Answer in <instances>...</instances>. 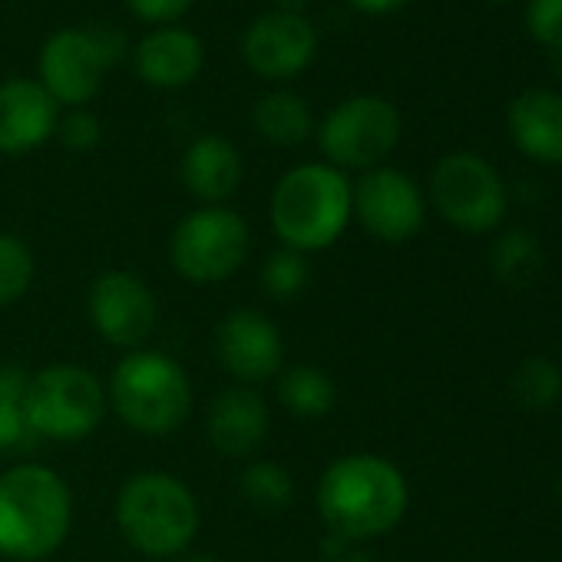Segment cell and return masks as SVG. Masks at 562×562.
<instances>
[{
	"label": "cell",
	"instance_id": "29",
	"mask_svg": "<svg viewBox=\"0 0 562 562\" xmlns=\"http://www.w3.org/2000/svg\"><path fill=\"white\" fill-rule=\"evenodd\" d=\"M195 0H126V8L146 21V24H159V27H169L172 21H179Z\"/></svg>",
	"mask_w": 562,
	"mask_h": 562
},
{
	"label": "cell",
	"instance_id": "15",
	"mask_svg": "<svg viewBox=\"0 0 562 562\" xmlns=\"http://www.w3.org/2000/svg\"><path fill=\"white\" fill-rule=\"evenodd\" d=\"M57 100L37 80L0 83V153L24 156L57 133Z\"/></svg>",
	"mask_w": 562,
	"mask_h": 562
},
{
	"label": "cell",
	"instance_id": "20",
	"mask_svg": "<svg viewBox=\"0 0 562 562\" xmlns=\"http://www.w3.org/2000/svg\"><path fill=\"white\" fill-rule=\"evenodd\" d=\"M312 110L302 97L278 90L268 93L255 103L251 110V126L261 139H268L271 146H302L312 136Z\"/></svg>",
	"mask_w": 562,
	"mask_h": 562
},
{
	"label": "cell",
	"instance_id": "32",
	"mask_svg": "<svg viewBox=\"0 0 562 562\" xmlns=\"http://www.w3.org/2000/svg\"><path fill=\"white\" fill-rule=\"evenodd\" d=\"M348 4L361 14H391V11H401L404 4H411V0H348Z\"/></svg>",
	"mask_w": 562,
	"mask_h": 562
},
{
	"label": "cell",
	"instance_id": "26",
	"mask_svg": "<svg viewBox=\"0 0 562 562\" xmlns=\"http://www.w3.org/2000/svg\"><path fill=\"white\" fill-rule=\"evenodd\" d=\"M312 281V268H308V258L295 248H274L265 265H261V289L278 299V302H289V299H299Z\"/></svg>",
	"mask_w": 562,
	"mask_h": 562
},
{
	"label": "cell",
	"instance_id": "23",
	"mask_svg": "<svg viewBox=\"0 0 562 562\" xmlns=\"http://www.w3.org/2000/svg\"><path fill=\"white\" fill-rule=\"evenodd\" d=\"M238 490H241V496L248 499L251 509H258V513H281L292 503V496H295V480H292V473L281 463L255 460V463H248L241 470Z\"/></svg>",
	"mask_w": 562,
	"mask_h": 562
},
{
	"label": "cell",
	"instance_id": "8",
	"mask_svg": "<svg viewBox=\"0 0 562 562\" xmlns=\"http://www.w3.org/2000/svg\"><path fill=\"white\" fill-rule=\"evenodd\" d=\"M251 232L245 218L225 205H205L189 212L169 241V261L179 278L192 285H215L232 278L248 258Z\"/></svg>",
	"mask_w": 562,
	"mask_h": 562
},
{
	"label": "cell",
	"instance_id": "9",
	"mask_svg": "<svg viewBox=\"0 0 562 562\" xmlns=\"http://www.w3.org/2000/svg\"><path fill=\"white\" fill-rule=\"evenodd\" d=\"M401 139V113L384 97H351L338 103L322 130L318 146L335 169H378Z\"/></svg>",
	"mask_w": 562,
	"mask_h": 562
},
{
	"label": "cell",
	"instance_id": "4",
	"mask_svg": "<svg viewBox=\"0 0 562 562\" xmlns=\"http://www.w3.org/2000/svg\"><path fill=\"white\" fill-rule=\"evenodd\" d=\"M116 526L143 555H179L199 532L195 493L162 470L133 473L116 496Z\"/></svg>",
	"mask_w": 562,
	"mask_h": 562
},
{
	"label": "cell",
	"instance_id": "17",
	"mask_svg": "<svg viewBox=\"0 0 562 562\" xmlns=\"http://www.w3.org/2000/svg\"><path fill=\"white\" fill-rule=\"evenodd\" d=\"M205 434L222 457L255 453L268 437V407L261 394L245 384L222 391L209 407Z\"/></svg>",
	"mask_w": 562,
	"mask_h": 562
},
{
	"label": "cell",
	"instance_id": "18",
	"mask_svg": "<svg viewBox=\"0 0 562 562\" xmlns=\"http://www.w3.org/2000/svg\"><path fill=\"white\" fill-rule=\"evenodd\" d=\"M202 41L182 27H159L136 47V74L156 90H179L202 70Z\"/></svg>",
	"mask_w": 562,
	"mask_h": 562
},
{
	"label": "cell",
	"instance_id": "1",
	"mask_svg": "<svg viewBox=\"0 0 562 562\" xmlns=\"http://www.w3.org/2000/svg\"><path fill=\"white\" fill-rule=\"evenodd\" d=\"M411 503L404 473L374 453L335 460L318 483V513L341 539H378L391 532Z\"/></svg>",
	"mask_w": 562,
	"mask_h": 562
},
{
	"label": "cell",
	"instance_id": "22",
	"mask_svg": "<svg viewBox=\"0 0 562 562\" xmlns=\"http://www.w3.org/2000/svg\"><path fill=\"white\" fill-rule=\"evenodd\" d=\"M278 401L285 404V411L312 420L335 411L338 387L328 371L315 364H295V368H281L278 374Z\"/></svg>",
	"mask_w": 562,
	"mask_h": 562
},
{
	"label": "cell",
	"instance_id": "12",
	"mask_svg": "<svg viewBox=\"0 0 562 562\" xmlns=\"http://www.w3.org/2000/svg\"><path fill=\"white\" fill-rule=\"evenodd\" d=\"M90 318L103 341L113 348L139 351V345L156 331V295L133 271L113 268L100 274L90 289Z\"/></svg>",
	"mask_w": 562,
	"mask_h": 562
},
{
	"label": "cell",
	"instance_id": "6",
	"mask_svg": "<svg viewBox=\"0 0 562 562\" xmlns=\"http://www.w3.org/2000/svg\"><path fill=\"white\" fill-rule=\"evenodd\" d=\"M103 381L80 364L41 368L21 401L31 434L47 440H83L106 414Z\"/></svg>",
	"mask_w": 562,
	"mask_h": 562
},
{
	"label": "cell",
	"instance_id": "7",
	"mask_svg": "<svg viewBox=\"0 0 562 562\" xmlns=\"http://www.w3.org/2000/svg\"><path fill=\"white\" fill-rule=\"evenodd\" d=\"M126 37L116 27H67L57 31L41 50V83L57 106H87L106 74L123 60Z\"/></svg>",
	"mask_w": 562,
	"mask_h": 562
},
{
	"label": "cell",
	"instance_id": "35",
	"mask_svg": "<svg viewBox=\"0 0 562 562\" xmlns=\"http://www.w3.org/2000/svg\"><path fill=\"white\" fill-rule=\"evenodd\" d=\"M186 562H218V559H212V555H192V559H186Z\"/></svg>",
	"mask_w": 562,
	"mask_h": 562
},
{
	"label": "cell",
	"instance_id": "13",
	"mask_svg": "<svg viewBox=\"0 0 562 562\" xmlns=\"http://www.w3.org/2000/svg\"><path fill=\"white\" fill-rule=\"evenodd\" d=\"M318 54L315 27L292 11L261 14L241 41V57L251 74L265 80H292L312 67Z\"/></svg>",
	"mask_w": 562,
	"mask_h": 562
},
{
	"label": "cell",
	"instance_id": "33",
	"mask_svg": "<svg viewBox=\"0 0 562 562\" xmlns=\"http://www.w3.org/2000/svg\"><path fill=\"white\" fill-rule=\"evenodd\" d=\"M274 4L281 8V11H292V14H299L302 8H308L312 0H274Z\"/></svg>",
	"mask_w": 562,
	"mask_h": 562
},
{
	"label": "cell",
	"instance_id": "38",
	"mask_svg": "<svg viewBox=\"0 0 562 562\" xmlns=\"http://www.w3.org/2000/svg\"><path fill=\"white\" fill-rule=\"evenodd\" d=\"M559 562H562V559H559Z\"/></svg>",
	"mask_w": 562,
	"mask_h": 562
},
{
	"label": "cell",
	"instance_id": "3",
	"mask_svg": "<svg viewBox=\"0 0 562 562\" xmlns=\"http://www.w3.org/2000/svg\"><path fill=\"white\" fill-rule=\"evenodd\" d=\"M351 222V182L341 169L305 162L289 169L271 192L274 235L295 251H322Z\"/></svg>",
	"mask_w": 562,
	"mask_h": 562
},
{
	"label": "cell",
	"instance_id": "11",
	"mask_svg": "<svg viewBox=\"0 0 562 562\" xmlns=\"http://www.w3.org/2000/svg\"><path fill=\"white\" fill-rule=\"evenodd\" d=\"M351 215H358L374 238L401 245L424 228L427 202L407 172L378 166L368 169L358 186H351Z\"/></svg>",
	"mask_w": 562,
	"mask_h": 562
},
{
	"label": "cell",
	"instance_id": "37",
	"mask_svg": "<svg viewBox=\"0 0 562 562\" xmlns=\"http://www.w3.org/2000/svg\"><path fill=\"white\" fill-rule=\"evenodd\" d=\"M490 4H506V0H490Z\"/></svg>",
	"mask_w": 562,
	"mask_h": 562
},
{
	"label": "cell",
	"instance_id": "36",
	"mask_svg": "<svg viewBox=\"0 0 562 562\" xmlns=\"http://www.w3.org/2000/svg\"><path fill=\"white\" fill-rule=\"evenodd\" d=\"M559 503H562V480H559Z\"/></svg>",
	"mask_w": 562,
	"mask_h": 562
},
{
	"label": "cell",
	"instance_id": "10",
	"mask_svg": "<svg viewBox=\"0 0 562 562\" xmlns=\"http://www.w3.org/2000/svg\"><path fill=\"white\" fill-rule=\"evenodd\" d=\"M430 202L460 232H490L506 215V186L476 153H450L430 172Z\"/></svg>",
	"mask_w": 562,
	"mask_h": 562
},
{
	"label": "cell",
	"instance_id": "2",
	"mask_svg": "<svg viewBox=\"0 0 562 562\" xmlns=\"http://www.w3.org/2000/svg\"><path fill=\"white\" fill-rule=\"evenodd\" d=\"M74 496L64 476L44 463H18L0 473V555L41 562L70 536Z\"/></svg>",
	"mask_w": 562,
	"mask_h": 562
},
{
	"label": "cell",
	"instance_id": "31",
	"mask_svg": "<svg viewBox=\"0 0 562 562\" xmlns=\"http://www.w3.org/2000/svg\"><path fill=\"white\" fill-rule=\"evenodd\" d=\"M27 384H31V374L21 364H0V397L4 401L21 404L27 394Z\"/></svg>",
	"mask_w": 562,
	"mask_h": 562
},
{
	"label": "cell",
	"instance_id": "16",
	"mask_svg": "<svg viewBox=\"0 0 562 562\" xmlns=\"http://www.w3.org/2000/svg\"><path fill=\"white\" fill-rule=\"evenodd\" d=\"M506 130L513 146L542 166H562V93L522 90L506 110Z\"/></svg>",
	"mask_w": 562,
	"mask_h": 562
},
{
	"label": "cell",
	"instance_id": "27",
	"mask_svg": "<svg viewBox=\"0 0 562 562\" xmlns=\"http://www.w3.org/2000/svg\"><path fill=\"white\" fill-rule=\"evenodd\" d=\"M526 31L552 57L562 50V0H529Z\"/></svg>",
	"mask_w": 562,
	"mask_h": 562
},
{
	"label": "cell",
	"instance_id": "14",
	"mask_svg": "<svg viewBox=\"0 0 562 562\" xmlns=\"http://www.w3.org/2000/svg\"><path fill=\"white\" fill-rule=\"evenodd\" d=\"M215 351H218L222 368L245 387L281 374V361H285V341H281V331L258 308L228 312L218 322Z\"/></svg>",
	"mask_w": 562,
	"mask_h": 562
},
{
	"label": "cell",
	"instance_id": "5",
	"mask_svg": "<svg viewBox=\"0 0 562 562\" xmlns=\"http://www.w3.org/2000/svg\"><path fill=\"white\" fill-rule=\"evenodd\" d=\"M110 404L126 427L146 437L176 434L192 411V384L162 351H130L110 378Z\"/></svg>",
	"mask_w": 562,
	"mask_h": 562
},
{
	"label": "cell",
	"instance_id": "34",
	"mask_svg": "<svg viewBox=\"0 0 562 562\" xmlns=\"http://www.w3.org/2000/svg\"><path fill=\"white\" fill-rule=\"evenodd\" d=\"M335 562H374L371 555H364V552H345L341 559H335Z\"/></svg>",
	"mask_w": 562,
	"mask_h": 562
},
{
	"label": "cell",
	"instance_id": "25",
	"mask_svg": "<svg viewBox=\"0 0 562 562\" xmlns=\"http://www.w3.org/2000/svg\"><path fill=\"white\" fill-rule=\"evenodd\" d=\"M34 274H37V261L31 245L21 235L0 232V308L18 305L31 292Z\"/></svg>",
	"mask_w": 562,
	"mask_h": 562
},
{
	"label": "cell",
	"instance_id": "21",
	"mask_svg": "<svg viewBox=\"0 0 562 562\" xmlns=\"http://www.w3.org/2000/svg\"><path fill=\"white\" fill-rule=\"evenodd\" d=\"M490 268L506 289H513V292L529 289L546 268V255H542L539 238L532 232H526V228L503 232L490 245Z\"/></svg>",
	"mask_w": 562,
	"mask_h": 562
},
{
	"label": "cell",
	"instance_id": "28",
	"mask_svg": "<svg viewBox=\"0 0 562 562\" xmlns=\"http://www.w3.org/2000/svg\"><path fill=\"white\" fill-rule=\"evenodd\" d=\"M57 133H60V143L74 153H90L100 146L103 139V130H100V120L90 113V110H74L70 116H64L57 123Z\"/></svg>",
	"mask_w": 562,
	"mask_h": 562
},
{
	"label": "cell",
	"instance_id": "19",
	"mask_svg": "<svg viewBox=\"0 0 562 562\" xmlns=\"http://www.w3.org/2000/svg\"><path fill=\"white\" fill-rule=\"evenodd\" d=\"M241 153L225 136H199L182 156V186L205 205H222L241 186Z\"/></svg>",
	"mask_w": 562,
	"mask_h": 562
},
{
	"label": "cell",
	"instance_id": "24",
	"mask_svg": "<svg viewBox=\"0 0 562 562\" xmlns=\"http://www.w3.org/2000/svg\"><path fill=\"white\" fill-rule=\"evenodd\" d=\"M509 394L519 407L526 411H549L562 397V371L549 358H526L513 378H509Z\"/></svg>",
	"mask_w": 562,
	"mask_h": 562
},
{
	"label": "cell",
	"instance_id": "30",
	"mask_svg": "<svg viewBox=\"0 0 562 562\" xmlns=\"http://www.w3.org/2000/svg\"><path fill=\"white\" fill-rule=\"evenodd\" d=\"M27 434H31V427H27L24 407L0 397V453L21 447L27 440Z\"/></svg>",
	"mask_w": 562,
	"mask_h": 562
}]
</instances>
